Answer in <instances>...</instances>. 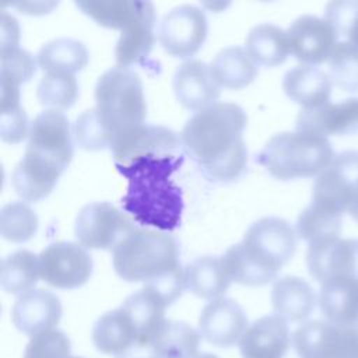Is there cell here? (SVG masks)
<instances>
[{"label": "cell", "instance_id": "44", "mask_svg": "<svg viewBox=\"0 0 358 358\" xmlns=\"http://www.w3.org/2000/svg\"><path fill=\"white\" fill-rule=\"evenodd\" d=\"M0 136L6 143H20L29 134L28 119L21 105L0 108Z\"/></svg>", "mask_w": 358, "mask_h": 358}, {"label": "cell", "instance_id": "1", "mask_svg": "<svg viewBox=\"0 0 358 358\" xmlns=\"http://www.w3.org/2000/svg\"><path fill=\"white\" fill-rule=\"evenodd\" d=\"M245 110L232 102H217L196 112L180 133V144L206 178L214 182L238 179L248 162L242 137Z\"/></svg>", "mask_w": 358, "mask_h": 358}, {"label": "cell", "instance_id": "6", "mask_svg": "<svg viewBox=\"0 0 358 358\" xmlns=\"http://www.w3.org/2000/svg\"><path fill=\"white\" fill-rule=\"evenodd\" d=\"M312 203L338 215L348 213L358 221V151L336 154L331 164L317 175Z\"/></svg>", "mask_w": 358, "mask_h": 358}, {"label": "cell", "instance_id": "4", "mask_svg": "<svg viewBox=\"0 0 358 358\" xmlns=\"http://www.w3.org/2000/svg\"><path fill=\"white\" fill-rule=\"evenodd\" d=\"M333 158L334 151L326 137L296 130L273 136L257 155V162L274 178L289 180L322 173Z\"/></svg>", "mask_w": 358, "mask_h": 358}, {"label": "cell", "instance_id": "45", "mask_svg": "<svg viewBox=\"0 0 358 358\" xmlns=\"http://www.w3.org/2000/svg\"><path fill=\"white\" fill-rule=\"evenodd\" d=\"M20 27L17 20L7 11H1V34H0V52H7L18 48Z\"/></svg>", "mask_w": 358, "mask_h": 358}, {"label": "cell", "instance_id": "39", "mask_svg": "<svg viewBox=\"0 0 358 358\" xmlns=\"http://www.w3.org/2000/svg\"><path fill=\"white\" fill-rule=\"evenodd\" d=\"M330 80L345 92H358V48L338 42L329 59Z\"/></svg>", "mask_w": 358, "mask_h": 358}, {"label": "cell", "instance_id": "24", "mask_svg": "<svg viewBox=\"0 0 358 358\" xmlns=\"http://www.w3.org/2000/svg\"><path fill=\"white\" fill-rule=\"evenodd\" d=\"M271 303L275 315L282 319L294 323L303 322L315 309L316 294L303 278L285 275L274 282Z\"/></svg>", "mask_w": 358, "mask_h": 358}, {"label": "cell", "instance_id": "32", "mask_svg": "<svg viewBox=\"0 0 358 358\" xmlns=\"http://www.w3.org/2000/svg\"><path fill=\"white\" fill-rule=\"evenodd\" d=\"M88 63V50L80 41L57 38L45 43L38 52V64L46 73H70L83 70Z\"/></svg>", "mask_w": 358, "mask_h": 358}, {"label": "cell", "instance_id": "22", "mask_svg": "<svg viewBox=\"0 0 358 358\" xmlns=\"http://www.w3.org/2000/svg\"><path fill=\"white\" fill-rule=\"evenodd\" d=\"M63 171L55 162L25 152L13 172V187L24 200L38 201L53 190Z\"/></svg>", "mask_w": 358, "mask_h": 358}, {"label": "cell", "instance_id": "43", "mask_svg": "<svg viewBox=\"0 0 358 358\" xmlns=\"http://www.w3.org/2000/svg\"><path fill=\"white\" fill-rule=\"evenodd\" d=\"M36 70L34 56L20 48L0 52V81L20 87L27 83Z\"/></svg>", "mask_w": 358, "mask_h": 358}, {"label": "cell", "instance_id": "37", "mask_svg": "<svg viewBox=\"0 0 358 358\" xmlns=\"http://www.w3.org/2000/svg\"><path fill=\"white\" fill-rule=\"evenodd\" d=\"M36 213L22 201H11L1 208L0 234L4 239L22 243L35 236L38 231Z\"/></svg>", "mask_w": 358, "mask_h": 358}, {"label": "cell", "instance_id": "20", "mask_svg": "<svg viewBox=\"0 0 358 358\" xmlns=\"http://www.w3.org/2000/svg\"><path fill=\"white\" fill-rule=\"evenodd\" d=\"M289 348L287 320L278 315H266L255 320L239 341L242 358H284Z\"/></svg>", "mask_w": 358, "mask_h": 358}, {"label": "cell", "instance_id": "19", "mask_svg": "<svg viewBox=\"0 0 358 358\" xmlns=\"http://www.w3.org/2000/svg\"><path fill=\"white\" fill-rule=\"evenodd\" d=\"M173 92L176 99L190 110H203L220 98V85L211 69L201 60L182 63L173 74Z\"/></svg>", "mask_w": 358, "mask_h": 358}, {"label": "cell", "instance_id": "30", "mask_svg": "<svg viewBox=\"0 0 358 358\" xmlns=\"http://www.w3.org/2000/svg\"><path fill=\"white\" fill-rule=\"evenodd\" d=\"M186 288L203 299H218L231 285L222 262L218 257L203 256L185 267Z\"/></svg>", "mask_w": 358, "mask_h": 358}, {"label": "cell", "instance_id": "28", "mask_svg": "<svg viewBox=\"0 0 358 358\" xmlns=\"http://www.w3.org/2000/svg\"><path fill=\"white\" fill-rule=\"evenodd\" d=\"M200 334L182 320L165 319L150 340V345L159 358H196Z\"/></svg>", "mask_w": 358, "mask_h": 358}, {"label": "cell", "instance_id": "11", "mask_svg": "<svg viewBox=\"0 0 358 358\" xmlns=\"http://www.w3.org/2000/svg\"><path fill=\"white\" fill-rule=\"evenodd\" d=\"M41 278L55 288L74 289L92 274V257L74 242H55L39 255Z\"/></svg>", "mask_w": 358, "mask_h": 358}, {"label": "cell", "instance_id": "12", "mask_svg": "<svg viewBox=\"0 0 358 358\" xmlns=\"http://www.w3.org/2000/svg\"><path fill=\"white\" fill-rule=\"evenodd\" d=\"M309 274L320 284L329 281L358 282V239H326L309 243Z\"/></svg>", "mask_w": 358, "mask_h": 358}, {"label": "cell", "instance_id": "2", "mask_svg": "<svg viewBox=\"0 0 358 358\" xmlns=\"http://www.w3.org/2000/svg\"><path fill=\"white\" fill-rule=\"evenodd\" d=\"M183 164L182 155L148 154L127 164L115 162L126 178L127 190L122 207L134 221L159 231H173L180 225L185 208L183 192L173 173Z\"/></svg>", "mask_w": 358, "mask_h": 358}, {"label": "cell", "instance_id": "38", "mask_svg": "<svg viewBox=\"0 0 358 358\" xmlns=\"http://www.w3.org/2000/svg\"><path fill=\"white\" fill-rule=\"evenodd\" d=\"M36 96L39 103L55 110L69 109L78 96L77 80L70 73H46L38 84Z\"/></svg>", "mask_w": 358, "mask_h": 358}, {"label": "cell", "instance_id": "40", "mask_svg": "<svg viewBox=\"0 0 358 358\" xmlns=\"http://www.w3.org/2000/svg\"><path fill=\"white\" fill-rule=\"evenodd\" d=\"M77 144L87 151H99L110 147V137L98 117L95 108L81 113L73 127Z\"/></svg>", "mask_w": 358, "mask_h": 358}, {"label": "cell", "instance_id": "7", "mask_svg": "<svg viewBox=\"0 0 358 358\" xmlns=\"http://www.w3.org/2000/svg\"><path fill=\"white\" fill-rule=\"evenodd\" d=\"M241 243L256 260L280 273L296 250V231L282 218L264 217L249 227Z\"/></svg>", "mask_w": 358, "mask_h": 358}, {"label": "cell", "instance_id": "25", "mask_svg": "<svg viewBox=\"0 0 358 358\" xmlns=\"http://www.w3.org/2000/svg\"><path fill=\"white\" fill-rule=\"evenodd\" d=\"M92 343L102 354L119 355L138 344V334L129 315L119 306L103 313L95 322Z\"/></svg>", "mask_w": 358, "mask_h": 358}, {"label": "cell", "instance_id": "36", "mask_svg": "<svg viewBox=\"0 0 358 358\" xmlns=\"http://www.w3.org/2000/svg\"><path fill=\"white\" fill-rule=\"evenodd\" d=\"M341 220L343 215L310 203L298 217L296 234L309 243L338 238Z\"/></svg>", "mask_w": 358, "mask_h": 358}, {"label": "cell", "instance_id": "27", "mask_svg": "<svg viewBox=\"0 0 358 358\" xmlns=\"http://www.w3.org/2000/svg\"><path fill=\"white\" fill-rule=\"evenodd\" d=\"M166 301L152 288L144 287L129 295L120 308L129 315L138 334V344H148L165 320Z\"/></svg>", "mask_w": 358, "mask_h": 358}, {"label": "cell", "instance_id": "18", "mask_svg": "<svg viewBox=\"0 0 358 358\" xmlns=\"http://www.w3.org/2000/svg\"><path fill=\"white\" fill-rule=\"evenodd\" d=\"M179 144L180 137L173 130L165 126L141 124L116 137L109 150L115 162L127 164L134 158L148 154H171Z\"/></svg>", "mask_w": 358, "mask_h": 358}, {"label": "cell", "instance_id": "23", "mask_svg": "<svg viewBox=\"0 0 358 358\" xmlns=\"http://www.w3.org/2000/svg\"><path fill=\"white\" fill-rule=\"evenodd\" d=\"M282 90L291 101L312 109L330 102L331 80L320 69L301 64L284 74Z\"/></svg>", "mask_w": 358, "mask_h": 358}, {"label": "cell", "instance_id": "21", "mask_svg": "<svg viewBox=\"0 0 358 358\" xmlns=\"http://www.w3.org/2000/svg\"><path fill=\"white\" fill-rule=\"evenodd\" d=\"M76 6L96 24L122 32L147 20H155L150 1L138 0H78Z\"/></svg>", "mask_w": 358, "mask_h": 358}, {"label": "cell", "instance_id": "17", "mask_svg": "<svg viewBox=\"0 0 358 358\" xmlns=\"http://www.w3.org/2000/svg\"><path fill=\"white\" fill-rule=\"evenodd\" d=\"M63 306L60 299L48 289H31L21 294L11 309L13 324L27 336L52 330L60 322Z\"/></svg>", "mask_w": 358, "mask_h": 358}, {"label": "cell", "instance_id": "10", "mask_svg": "<svg viewBox=\"0 0 358 358\" xmlns=\"http://www.w3.org/2000/svg\"><path fill=\"white\" fill-rule=\"evenodd\" d=\"M207 32L208 22L204 11L192 4H182L164 15L158 39L168 55L187 59L203 46Z\"/></svg>", "mask_w": 358, "mask_h": 358}, {"label": "cell", "instance_id": "35", "mask_svg": "<svg viewBox=\"0 0 358 358\" xmlns=\"http://www.w3.org/2000/svg\"><path fill=\"white\" fill-rule=\"evenodd\" d=\"M155 20H147L123 31L115 48L117 67L127 69L131 64L143 62L154 46Z\"/></svg>", "mask_w": 358, "mask_h": 358}, {"label": "cell", "instance_id": "13", "mask_svg": "<svg viewBox=\"0 0 358 358\" xmlns=\"http://www.w3.org/2000/svg\"><path fill=\"white\" fill-rule=\"evenodd\" d=\"M25 152L49 159L66 169L74 154L70 122L66 115L55 109L41 112L29 126Z\"/></svg>", "mask_w": 358, "mask_h": 358}, {"label": "cell", "instance_id": "26", "mask_svg": "<svg viewBox=\"0 0 358 358\" xmlns=\"http://www.w3.org/2000/svg\"><path fill=\"white\" fill-rule=\"evenodd\" d=\"M319 306L327 322L358 330V282L329 281L322 284Z\"/></svg>", "mask_w": 358, "mask_h": 358}, {"label": "cell", "instance_id": "48", "mask_svg": "<svg viewBox=\"0 0 358 358\" xmlns=\"http://www.w3.org/2000/svg\"><path fill=\"white\" fill-rule=\"evenodd\" d=\"M70 358H83V357H70Z\"/></svg>", "mask_w": 358, "mask_h": 358}, {"label": "cell", "instance_id": "42", "mask_svg": "<svg viewBox=\"0 0 358 358\" xmlns=\"http://www.w3.org/2000/svg\"><path fill=\"white\" fill-rule=\"evenodd\" d=\"M71 343L62 330H48L31 337L24 358H70Z\"/></svg>", "mask_w": 358, "mask_h": 358}, {"label": "cell", "instance_id": "16", "mask_svg": "<svg viewBox=\"0 0 358 358\" xmlns=\"http://www.w3.org/2000/svg\"><path fill=\"white\" fill-rule=\"evenodd\" d=\"M296 130L316 136H351L358 133V98H345L312 109H301Z\"/></svg>", "mask_w": 358, "mask_h": 358}, {"label": "cell", "instance_id": "31", "mask_svg": "<svg viewBox=\"0 0 358 358\" xmlns=\"http://www.w3.org/2000/svg\"><path fill=\"white\" fill-rule=\"evenodd\" d=\"M245 45L255 63L266 67L282 64L291 53L287 31L268 22L253 27L248 34Z\"/></svg>", "mask_w": 358, "mask_h": 358}, {"label": "cell", "instance_id": "8", "mask_svg": "<svg viewBox=\"0 0 358 358\" xmlns=\"http://www.w3.org/2000/svg\"><path fill=\"white\" fill-rule=\"evenodd\" d=\"M299 358H358V330L327 320H312L292 333Z\"/></svg>", "mask_w": 358, "mask_h": 358}, {"label": "cell", "instance_id": "41", "mask_svg": "<svg viewBox=\"0 0 358 358\" xmlns=\"http://www.w3.org/2000/svg\"><path fill=\"white\" fill-rule=\"evenodd\" d=\"M324 20L338 36L358 48V1H330L324 8Z\"/></svg>", "mask_w": 358, "mask_h": 358}, {"label": "cell", "instance_id": "33", "mask_svg": "<svg viewBox=\"0 0 358 358\" xmlns=\"http://www.w3.org/2000/svg\"><path fill=\"white\" fill-rule=\"evenodd\" d=\"M224 270L231 281L249 287H262L278 275L277 271L266 267L246 252L242 243L231 246L221 257Z\"/></svg>", "mask_w": 358, "mask_h": 358}, {"label": "cell", "instance_id": "14", "mask_svg": "<svg viewBox=\"0 0 358 358\" xmlns=\"http://www.w3.org/2000/svg\"><path fill=\"white\" fill-rule=\"evenodd\" d=\"M289 52L306 66H315L330 59L337 42V32L324 18L301 15L287 29Z\"/></svg>", "mask_w": 358, "mask_h": 358}, {"label": "cell", "instance_id": "9", "mask_svg": "<svg viewBox=\"0 0 358 358\" xmlns=\"http://www.w3.org/2000/svg\"><path fill=\"white\" fill-rule=\"evenodd\" d=\"M136 227L115 206L96 201L84 206L74 225L78 243L87 249H113Z\"/></svg>", "mask_w": 358, "mask_h": 358}, {"label": "cell", "instance_id": "5", "mask_svg": "<svg viewBox=\"0 0 358 358\" xmlns=\"http://www.w3.org/2000/svg\"><path fill=\"white\" fill-rule=\"evenodd\" d=\"M95 110L112 141L120 134L144 124L147 115L143 83L130 69L113 67L95 85Z\"/></svg>", "mask_w": 358, "mask_h": 358}, {"label": "cell", "instance_id": "29", "mask_svg": "<svg viewBox=\"0 0 358 358\" xmlns=\"http://www.w3.org/2000/svg\"><path fill=\"white\" fill-rule=\"evenodd\" d=\"M210 69L215 83L228 90H241L257 76V64L241 46H229L218 52Z\"/></svg>", "mask_w": 358, "mask_h": 358}, {"label": "cell", "instance_id": "47", "mask_svg": "<svg viewBox=\"0 0 358 358\" xmlns=\"http://www.w3.org/2000/svg\"><path fill=\"white\" fill-rule=\"evenodd\" d=\"M196 358H218V357L211 352H203V354H199Z\"/></svg>", "mask_w": 358, "mask_h": 358}, {"label": "cell", "instance_id": "34", "mask_svg": "<svg viewBox=\"0 0 358 358\" xmlns=\"http://www.w3.org/2000/svg\"><path fill=\"white\" fill-rule=\"evenodd\" d=\"M39 277V256L29 250H17L1 262L0 281L8 294L21 295L31 291Z\"/></svg>", "mask_w": 358, "mask_h": 358}, {"label": "cell", "instance_id": "15", "mask_svg": "<svg viewBox=\"0 0 358 358\" xmlns=\"http://www.w3.org/2000/svg\"><path fill=\"white\" fill-rule=\"evenodd\" d=\"M248 329V316L242 306L231 298L208 302L199 316L200 334L213 345L234 347Z\"/></svg>", "mask_w": 358, "mask_h": 358}, {"label": "cell", "instance_id": "46", "mask_svg": "<svg viewBox=\"0 0 358 358\" xmlns=\"http://www.w3.org/2000/svg\"><path fill=\"white\" fill-rule=\"evenodd\" d=\"M115 358H159L148 344H136Z\"/></svg>", "mask_w": 358, "mask_h": 358}, {"label": "cell", "instance_id": "3", "mask_svg": "<svg viewBox=\"0 0 358 358\" xmlns=\"http://www.w3.org/2000/svg\"><path fill=\"white\" fill-rule=\"evenodd\" d=\"M116 274L129 282H144L155 289L168 305L185 291V268L173 236L152 229L134 228L113 249Z\"/></svg>", "mask_w": 358, "mask_h": 358}]
</instances>
